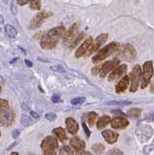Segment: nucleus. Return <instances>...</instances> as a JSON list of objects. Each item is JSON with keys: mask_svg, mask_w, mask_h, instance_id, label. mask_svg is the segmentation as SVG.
I'll return each mask as SVG.
<instances>
[{"mask_svg": "<svg viewBox=\"0 0 154 155\" xmlns=\"http://www.w3.org/2000/svg\"><path fill=\"white\" fill-rule=\"evenodd\" d=\"M65 32L64 26H57L51 29L46 34H44L40 41V45L44 50H51L55 48L59 39L63 36Z\"/></svg>", "mask_w": 154, "mask_h": 155, "instance_id": "nucleus-1", "label": "nucleus"}, {"mask_svg": "<svg viewBox=\"0 0 154 155\" xmlns=\"http://www.w3.org/2000/svg\"><path fill=\"white\" fill-rule=\"evenodd\" d=\"M41 148L46 155H55L58 150V140L52 136H47L41 143Z\"/></svg>", "mask_w": 154, "mask_h": 155, "instance_id": "nucleus-2", "label": "nucleus"}, {"mask_svg": "<svg viewBox=\"0 0 154 155\" xmlns=\"http://www.w3.org/2000/svg\"><path fill=\"white\" fill-rule=\"evenodd\" d=\"M119 48V44L118 43H110L105 48H101V50L97 52V54L94 55L92 58L93 63H99L102 60L106 59L107 57L110 56L113 52H115Z\"/></svg>", "mask_w": 154, "mask_h": 155, "instance_id": "nucleus-3", "label": "nucleus"}, {"mask_svg": "<svg viewBox=\"0 0 154 155\" xmlns=\"http://www.w3.org/2000/svg\"><path fill=\"white\" fill-rule=\"evenodd\" d=\"M153 74V64L152 61H146L144 62L143 67V72L141 73V87L143 89L147 86V84L150 81V79Z\"/></svg>", "mask_w": 154, "mask_h": 155, "instance_id": "nucleus-4", "label": "nucleus"}, {"mask_svg": "<svg viewBox=\"0 0 154 155\" xmlns=\"http://www.w3.org/2000/svg\"><path fill=\"white\" fill-rule=\"evenodd\" d=\"M108 37H109V34H107V33H104V34H101V35H99L94 40V42H91L89 48H87V51H86V52H85V54L86 55H90V54H92L93 52H95L96 51H98L99 48H101V46H102L103 44L107 41Z\"/></svg>", "mask_w": 154, "mask_h": 155, "instance_id": "nucleus-5", "label": "nucleus"}, {"mask_svg": "<svg viewBox=\"0 0 154 155\" xmlns=\"http://www.w3.org/2000/svg\"><path fill=\"white\" fill-rule=\"evenodd\" d=\"M141 67L139 65H136L134 67L133 71L130 74V81H131V86H130V91L136 92L139 88V79H141Z\"/></svg>", "mask_w": 154, "mask_h": 155, "instance_id": "nucleus-6", "label": "nucleus"}, {"mask_svg": "<svg viewBox=\"0 0 154 155\" xmlns=\"http://www.w3.org/2000/svg\"><path fill=\"white\" fill-rule=\"evenodd\" d=\"M15 120V113L10 108L0 111V125L1 126H11Z\"/></svg>", "mask_w": 154, "mask_h": 155, "instance_id": "nucleus-7", "label": "nucleus"}, {"mask_svg": "<svg viewBox=\"0 0 154 155\" xmlns=\"http://www.w3.org/2000/svg\"><path fill=\"white\" fill-rule=\"evenodd\" d=\"M51 15H52V13L46 12V11L41 12L38 15H36V16L31 19L30 24H29V28L30 29H37V28L41 27L43 22H44L48 18H50Z\"/></svg>", "mask_w": 154, "mask_h": 155, "instance_id": "nucleus-8", "label": "nucleus"}, {"mask_svg": "<svg viewBox=\"0 0 154 155\" xmlns=\"http://www.w3.org/2000/svg\"><path fill=\"white\" fill-rule=\"evenodd\" d=\"M118 64H119V59H117V58H115V59H113V60L106 62L105 64L102 65V67H101L100 76L102 78L106 77V75H107L108 73H110V71H113Z\"/></svg>", "mask_w": 154, "mask_h": 155, "instance_id": "nucleus-9", "label": "nucleus"}, {"mask_svg": "<svg viewBox=\"0 0 154 155\" xmlns=\"http://www.w3.org/2000/svg\"><path fill=\"white\" fill-rule=\"evenodd\" d=\"M126 71H127V65L126 64H122V65L116 66L113 69V71L110 74L109 81H113L119 79V78H121L125 74V73H126Z\"/></svg>", "mask_w": 154, "mask_h": 155, "instance_id": "nucleus-10", "label": "nucleus"}, {"mask_svg": "<svg viewBox=\"0 0 154 155\" xmlns=\"http://www.w3.org/2000/svg\"><path fill=\"white\" fill-rule=\"evenodd\" d=\"M120 55L126 60H133L136 57V51H135V48L132 45H129L128 44V45L124 46Z\"/></svg>", "mask_w": 154, "mask_h": 155, "instance_id": "nucleus-11", "label": "nucleus"}, {"mask_svg": "<svg viewBox=\"0 0 154 155\" xmlns=\"http://www.w3.org/2000/svg\"><path fill=\"white\" fill-rule=\"evenodd\" d=\"M79 26L77 23H74L68 30L65 31L63 34V43H70L73 41V39L75 38L76 34L78 33Z\"/></svg>", "mask_w": 154, "mask_h": 155, "instance_id": "nucleus-12", "label": "nucleus"}, {"mask_svg": "<svg viewBox=\"0 0 154 155\" xmlns=\"http://www.w3.org/2000/svg\"><path fill=\"white\" fill-rule=\"evenodd\" d=\"M110 122H112V127L114 129H124L129 125V121L121 116H115L113 120H110Z\"/></svg>", "mask_w": 154, "mask_h": 155, "instance_id": "nucleus-13", "label": "nucleus"}, {"mask_svg": "<svg viewBox=\"0 0 154 155\" xmlns=\"http://www.w3.org/2000/svg\"><path fill=\"white\" fill-rule=\"evenodd\" d=\"M70 145L77 153H80L85 148V143L78 137H74L70 140Z\"/></svg>", "mask_w": 154, "mask_h": 155, "instance_id": "nucleus-14", "label": "nucleus"}, {"mask_svg": "<svg viewBox=\"0 0 154 155\" xmlns=\"http://www.w3.org/2000/svg\"><path fill=\"white\" fill-rule=\"evenodd\" d=\"M102 136L106 140V142L109 143H116V140H117V139L119 137L118 133L114 132V131H113V130H105V131H103Z\"/></svg>", "mask_w": 154, "mask_h": 155, "instance_id": "nucleus-15", "label": "nucleus"}, {"mask_svg": "<svg viewBox=\"0 0 154 155\" xmlns=\"http://www.w3.org/2000/svg\"><path fill=\"white\" fill-rule=\"evenodd\" d=\"M129 82H130V78L128 76H124L122 79L117 82L116 86H115L116 93H122V92L126 90L127 87L129 86Z\"/></svg>", "mask_w": 154, "mask_h": 155, "instance_id": "nucleus-16", "label": "nucleus"}, {"mask_svg": "<svg viewBox=\"0 0 154 155\" xmlns=\"http://www.w3.org/2000/svg\"><path fill=\"white\" fill-rule=\"evenodd\" d=\"M91 42H92V38H87L86 40L81 44L80 46V48H78V50L76 51V57H81L84 54H85L86 51H87V48H89Z\"/></svg>", "mask_w": 154, "mask_h": 155, "instance_id": "nucleus-17", "label": "nucleus"}, {"mask_svg": "<svg viewBox=\"0 0 154 155\" xmlns=\"http://www.w3.org/2000/svg\"><path fill=\"white\" fill-rule=\"evenodd\" d=\"M66 126L68 129V132L72 135H75L79 131V125L78 122L73 117H68L66 119Z\"/></svg>", "mask_w": 154, "mask_h": 155, "instance_id": "nucleus-18", "label": "nucleus"}, {"mask_svg": "<svg viewBox=\"0 0 154 155\" xmlns=\"http://www.w3.org/2000/svg\"><path fill=\"white\" fill-rule=\"evenodd\" d=\"M52 133L54 134L55 137L58 139L60 142H65V140H67V134L65 132V130L63 128L61 127H58V128H54V130H52Z\"/></svg>", "mask_w": 154, "mask_h": 155, "instance_id": "nucleus-19", "label": "nucleus"}, {"mask_svg": "<svg viewBox=\"0 0 154 155\" xmlns=\"http://www.w3.org/2000/svg\"><path fill=\"white\" fill-rule=\"evenodd\" d=\"M110 123V118L108 115H103L98 119L97 121V128L98 129H103L106 126H108Z\"/></svg>", "mask_w": 154, "mask_h": 155, "instance_id": "nucleus-20", "label": "nucleus"}, {"mask_svg": "<svg viewBox=\"0 0 154 155\" xmlns=\"http://www.w3.org/2000/svg\"><path fill=\"white\" fill-rule=\"evenodd\" d=\"M5 31L7 35L10 38H16L18 35V31L15 27H13L10 24H5Z\"/></svg>", "mask_w": 154, "mask_h": 155, "instance_id": "nucleus-21", "label": "nucleus"}, {"mask_svg": "<svg viewBox=\"0 0 154 155\" xmlns=\"http://www.w3.org/2000/svg\"><path fill=\"white\" fill-rule=\"evenodd\" d=\"M41 0H32L30 1V9L32 10H41Z\"/></svg>", "mask_w": 154, "mask_h": 155, "instance_id": "nucleus-22", "label": "nucleus"}, {"mask_svg": "<svg viewBox=\"0 0 154 155\" xmlns=\"http://www.w3.org/2000/svg\"><path fill=\"white\" fill-rule=\"evenodd\" d=\"M84 33H80V35H79L78 37H77L73 42L71 43L70 48H74L75 47L78 46V44H79V43H80V41L83 40V38H84Z\"/></svg>", "mask_w": 154, "mask_h": 155, "instance_id": "nucleus-23", "label": "nucleus"}, {"mask_svg": "<svg viewBox=\"0 0 154 155\" xmlns=\"http://www.w3.org/2000/svg\"><path fill=\"white\" fill-rule=\"evenodd\" d=\"M59 154H61V155H63V154L72 155V154H74V151L69 147H67V145H63V147H62L60 148V150H59Z\"/></svg>", "mask_w": 154, "mask_h": 155, "instance_id": "nucleus-24", "label": "nucleus"}, {"mask_svg": "<svg viewBox=\"0 0 154 155\" xmlns=\"http://www.w3.org/2000/svg\"><path fill=\"white\" fill-rule=\"evenodd\" d=\"M139 114H141V110H138V109H132L127 113V115L131 116V117H134V118H137Z\"/></svg>", "mask_w": 154, "mask_h": 155, "instance_id": "nucleus-25", "label": "nucleus"}, {"mask_svg": "<svg viewBox=\"0 0 154 155\" xmlns=\"http://www.w3.org/2000/svg\"><path fill=\"white\" fill-rule=\"evenodd\" d=\"M97 117H98V115H97V114H96V113H90L88 114V123H89L90 126H93L94 125V123H95L96 119H97Z\"/></svg>", "mask_w": 154, "mask_h": 155, "instance_id": "nucleus-26", "label": "nucleus"}, {"mask_svg": "<svg viewBox=\"0 0 154 155\" xmlns=\"http://www.w3.org/2000/svg\"><path fill=\"white\" fill-rule=\"evenodd\" d=\"M21 123L23 126H25V127H26V126H29V125H30V123H31L30 118L28 117L27 115L23 114V115L21 116Z\"/></svg>", "mask_w": 154, "mask_h": 155, "instance_id": "nucleus-27", "label": "nucleus"}, {"mask_svg": "<svg viewBox=\"0 0 154 155\" xmlns=\"http://www.w3.org/2000/svg\"><path fill=\"white\" fill-rule=\"evenodd\" d=\"M92 149H93V151L96 152V153H101V152L104 151L105 147H104L103 144L98 143V144H94L93 147H92Z\"/></svg>", "mask_w": 154, "mask_h": 155, "instance_id": "nucleus-28", "label": "nucleus"}, {"mask_svg": "<svg viewBox=\"0 0 154 155\" xmlns=\"http://www.w3.org/2000/svg\"><path fill=\"white\" fill-rule=\"evenodd\" d=\"M85 101V97H77L71 100V103L73 105H79V104H83Z\"/></svg>", "mask_w": 154, "mask_h": 155, "instance_id": "nucleus-29", "label": "nucleus"}, {"mask_svg": "<svg viewBox=\"0 0 154 155\" xmlns=\"http://www.w3.org/2000/svg\"><path fill=\"white\" fill-rule=\"evenodd\" d=\"M9 108V103L7 100L0 99V111H2L4 110H6Z\"/></svg>", "mask_w": 154, "mask_h": 155, "instance_id": "nucleus-30", "label": "nucleus"}, {"mask_svg": "<svg viewBox=\"0 0 154 155\" xmlns=\"http://www.w3.org/2000/svg\"><path fill=\"white\" fill-rule=\"evenodd\" d=\"M45 117H46V119L50 120V121H54V120L56 119V114H54V113H48L45 115Z\"/></svg>", "mask_w": 154, "mask_h": 155, "instance_id": "nucleus-31", "label": "nucleus"}, {"mask_svg": "<svg viewBox=\"0 0 154 155\" xmlns=\"http://www.w3.org/2000/svg\"><path fill=\"white\" fill-rule=\"evenodd\" d=\"M51 70L54 71V72H60V73H64L65 72L64 68L61 67V66H51Z\"/></svg>", "mask_w": 154, "mask_h": 155, "instance_id": "nucleus-32", "label": "nucleus"}, {"mask_svg": "<svg viewBox=\"0 0 154 155\" xmlns=\"http://www.w3.org/2000/svg\"><path fill=\"white\" fill-rule=\"evenodd\" d=\"M51 101L54 102V103H58L60 101V95L59 94H54L51 96Z\"/></svg>", "mask_w": 154, "mask_h": 155, "instance_id": "nucleus-33", "label": "nucleus"}, {"mask_svg": "<svg viewBox=\"0 0 154 155\" xmlns=\"http://www.w3.org/2000/svg\"><path fill=\"white\" fill-rule=\"evenodd\" d=\"M127 104H130V102H115V101H113V102L108 103V105H127Z\"/></svg>", "mask_w": 154, "mask_h": 155, "instance_id": "nucleus-34", "label": "nucleus"}, {"mask_svg": "<svg viewBox=\"0 0 154 155\" xmlns=\"http://www.w3.org/2000/svg\"><path fill=\"white\" fill-rule=\"evenodd\" d=\"M17 1L20 6H25L27 3H30V1H32V0H17Z\"/></svg>", "mask_w": 154, "mask_h": 155, "instance_id": "nucleus-35", "label": "nucleus"}, {"mask_svg": "<svg viewBox=\"0 0 154 155\" xmlns=\"http://www.w3.org/2000/svg\"><path fill=\"white\" fill-rule=\"evenodd\" d=\"M83 128H84V132H85V134H86V137L89 138V137H90V131H89L88 127H87V126H86V124H85V123H83Z\"/></svg>", "mask_w": 154, "mask_h": 155, "instance_id": "nucleus-36", "label": "nucleus"}, {"mask_svg": "<svg viewBox=\"0 0 154 155\" xmlns=\"http://www.w3.org/2000/svg\"><path fill=\"white\" fill-rule=\"evenodd\" d=\"M101 67H102V66H96V67H94L93 69H92V74H94V75H97L98 73H100Z\"/></svg>", "mask_w": 154, "mask_h": 155, "instance_id": "nucleus-37", "label": "nucleus"}, {"mask_svg": "<svg viewBox=\"0 0 154 155\" xmlns=\"http://www.w3.org/2000/svg\"><path fill=\"white\" fill-rule=\"evenodd\" d=\"M123 152L120 151V150H117V149H113V150H110L108 152V154H122Z\"/></svg>", "mask_w": 154, "mask_h": 155, "instance_id": "nucleus-38", "label": "nucleus"}, {"mask_svg": "<svg viewBox=\"0 0 154 155\" xmlns=\"http://www.w3.org/2000/svg\"><path fill=\"white\" fill-rule=\"evenodd\" d=\"M20 134H21V131L20 130H15L13 132V134H12V136H13V138L14 139H17L18 136H20Z\"/></svg>", "mask_w": 154, "mask_h": 155, "instance_id": "nucleus-39", "label": "nucleus"}, {"mask_svg": "<svg viewBox=\"0 0 154 155\" xmlns=\"http://www.w3.org/2000/svg\"><path fill=\"white\" fill-rule=\"evenodd\" d=\"M30 114H31V116H33V117H34L35 119H39V118H40L39 114L35 113V111H30Z\"/></svg>", "mask_w": 154, "mask_h": 155, "instance_id": "nucleus-40", "label": "nucleus"}, {"mask_svg": "<svg viewBox=\"0 0 154 155\" xmlns=\"http://www.w3.org/2000/svg\"><path fill=\"white\" fill-rule=\"evenodd\" d=\"M113 114H120V115H124V114L122 113L121 110H113Z\"/></svg>", "mask_w": 154, "mask_h": 155, "instance_id": "nucleus-41", "label": "nucleus"}, {"mask_svg": "<svg viewBox=\"0 0 154 155\" xmlns=\"http://www.w3.org/2000/svg\"><path fill=\"white\" fill-rule=\"evenodd\" d=\"M25 64H26L27 66H29V67H32V62H31L30 60H28V59H25Z\"/></svg>", "mask_w": 154, "mask_h": 155, "instance_id": "nucleus-42", "label": "nucleus"}, {"mask_svg": "<svg viewBox=\"0 0 154 155\" xmlns=\"http://www.w3.org/2000/svg\"><path fill=\"white\" fill-rule=\"evenodd\" d=\"M3 23H4V18L1 15H0V24H3Z\"/></svg>", "mask_w": 154, "mask_h": 155, "instance_id": "nucleus-43", "label": "nucleus"}, {"mask_svg": "<svg viewBox=\"0 0 154 155\" xmlns=\"http://www.w3.org/2000/svg\"><path fill=\"white\" fill-rule=\"evenodd\" d=\"M80 154H91L89 151H81V152H80Z\"/></svg>", "mask_w": 154, "mask_h": 155, "instance_id": "nucleus-44", "label": "nucleus"}, {"mask_svg": "<svg viewBox=\"0 0 154 155\" xmlns=\"http://www.w3.org/2000/svg\"><path fill=\"white\" fill-rule=\"evenodd\" d=\"M152 91H154V79H153V82H152Z\"/></svg>", "mask_w": 154, "mask_h": 155, "instance_id": "nucleus-45", "label": "nucleus"}, {"mask_svg": "<svg viewBox=\"0 0 154 155\" xmlns=\"http://www.w3.org/2000/svg\"><path fill=\"white\" fill-rule=\"evenodd\" d=\"M12 154H15V155H18V152H12Z\"/></svg>", "mask_w": 154, "mask_h": 155, "instance_id": "nucleus-46", "label": "nucleus"}, {"mask_svg": "<svg viewBox=\"0 0 154 155\" xmlns=\"http://www.w3.org/2000/svg\"><path fill=\"white\" fill-rule=\"evenodd\" d=\"M0 92H1V86H0Z\"/></svg>", "mask_w": 154, "mask_h": 155, "instance_id": "nucleus-47", "label": "nucleus"}, {"mask_svg": "<svg viewBox=\"0 0 154 155\" xmlns=\"http://www.w3.org/2000/svg\"><path fill=\"white\" fill-rule=\"evenodd\" d=\"M0 137H1V132H0Z\"/></svg>", "mask_w": 154, "mask_h": 155, "instance_id": "nucleus-48", "label": "nucleus"}, {"mask_svg": "<svg viewBox=\"0 0 154 155\" xmlns=\"http://www.w3.org/2000/svg\"><path fill=\"white\" fill-rule=\"evenodd\" d=\"M0 32H1V28H0Z\"/></svg>", "mask_w": 154, "mask_h": 155, "instance_id": "nucleus-49", "label": "nucleus"}]
</instances>
